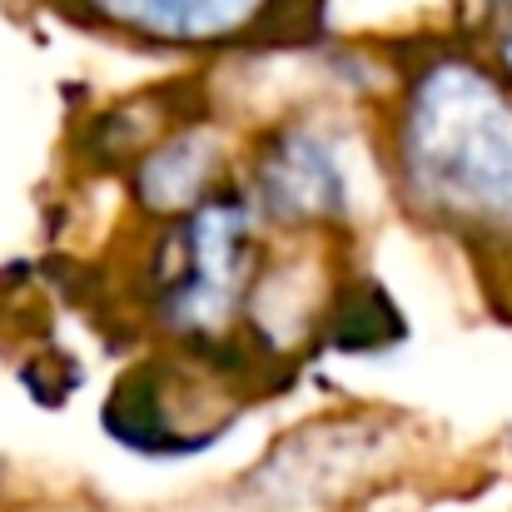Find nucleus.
<instances>
[{
	"label": "nucleus",
	"instance_id": "7ed1b4c3",
	"mask_svg": "<svg viewBox=\"0 0 512 512\" xmlns=\"http://www.w3.org/2000/svg\"><path fill=\"white\" fill-rule=\"evenodd\" d=\"M259 194L279 219L343 214V174L314 135H284L259 155Z\"/></svg>",
	"mask_w": 512,
	"mask_h": 512
},
{
	"label": "nucleus",
	"instance_id": "0eeeda50",
	"mask_svg": "<svg viewBox=\"0 0 512 512\" xmlns=\"http://www.w3.org/2000/svg\"><path fill=\"white\" fill-rule=\"evenodd\" d=\"M498 5H512V0H498Z\"/></svg>",
	"mask_w": 512,
	"mask_h": 512
},
{
	"label": "nucleus",
	"instance_id": "f257e3e1",
	"mask_svg": "<svg viewBox=\"0 0 512 512\" xmlns=\"http://www.w3.org/2000/svg\"><path fill=\"white\" fill-rule=\"evenodd\" d=\"M403 179L413 199L483 234H512V100L473 65H438L408 100Z\"/></svg>",
	"mask_w": 512,
	"mask_h": 512
},
{
	"label": "nucleus",
	"instance_id": "20e7f679",
	"mask_svg": "<svg viewBox=\"0 0 512 512\" xmlns=\"http://www.w3.org/2000/svg\"><path fill=\"white\" fill-rule=\"evenodd\" d=\"M90 5L125 30H140L150 40H174V45L239 35L269 10V0H90Z\"/></svg>",
	"mask_w": 512,
	"mask_h": 512
},
{
	"label": "nucleus",
	"instance_id": "39448f33",
	"mask_svg": "<svg viewBox=\"0 0 512 512\" xmlns=\"http://www.w3.org/2000/svg\"><path fill=\"white\" fill-rule=\"evenodd\" d=\"M214 170V145L204 135H184L160 145L145 170H140V199L150 209H179L184 199H194L204 189V179Z\"/></svg>",
	"mask_w": 512,
	"mask_h": 512
},
{
	"label": "nucleus",
	"instance_id": "f03ea898",
	"mask_svg": "<svg viewBox=\"0 0 512 512\" xmlns=\"http://www.w3.org/2000/svg\"><path fill=\"white\" fill-rule=\"evenodd\" d=\"M179 269L170 274L165 309L179 329L219 324L244 284V249H249V209L239 199H209L179 229Z\"/></svg>",
	"mask_w": 512,
	"mask_h": 512
},
{
	"label": "nucleus",
	"instance_id": "423d86ee",
	"mask_svg": "<svg viewBox=\"0 0 512 512\" xmlns=\"http://www.w3.org/2000/svg\"><path fill=\"white\" fill-rule=\"evenodd\" d=\"M503 65H508V70H512V30H508V35H503Z\"/></svg>",
	"mask_w": 512,
	"mask_h": 512
}]
</instances>
